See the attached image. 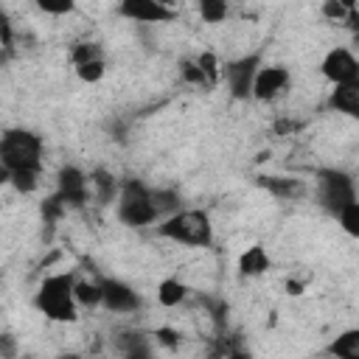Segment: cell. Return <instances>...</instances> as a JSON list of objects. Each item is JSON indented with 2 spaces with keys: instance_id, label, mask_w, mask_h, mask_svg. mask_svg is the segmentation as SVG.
<instances>
[{
  "instance_id": "cell-35",
  "label": "cell",
  "mask_w": 359,
  "mask_h": 359,
  "mask_svg": "<svg viewBox=\"0 0 359 359\" xmlns=\"http://www.w3.org/2000/svg\"><path fill=\"white\" fill-rule=\"evenodd\" d=\"M14 353H17L14 337L11 334H0V356H14Z\"/></svg>"
},
{
  "instance_id": "cell-25",
  "label": "cell",
  "mask_w": 359,
  "mask_h": 359,
  "mask_svg": "<svg viewBox=\"0 0 359 359\" xmlns=\"http://www.w3.org/2000/svg\"><path fill=\"white\" fill-rule=\"evenodd\" d=\"M73 67H76V76H79L84 84H98V81L107 76V62H104V59L81 62V65H73Z\"/></svg>"
},
{
  "instance_id": "cell-21",
  "label": "cell",
  "mask_w": 359,
  "mask_h": 359,
  "mask_svg": "<svg viewBox=\"0 0 359 359\" xmlns=\"http://www.w3.org/2000/svg\"><path fill=\"white\" fill-rule=\"evenodd\" d=\"M8 185H11L17 194H34V191L39 188V168H20V171H11Z\"/></svg>"
},
{
  "instance_id": "cell-18",
  "label": "cell",
  "mask_w": 359,
  "mask_h": 359,
  "mask_svg": "<svg viewBox=\"0 0 359 359\" xmlns=\"http://www.w3.org/2000/svg\"><path fill=\"white\" fill-rule=\"evenodd\" d=\"M325 351L334 353V356H339V359H359V331L351 328V331L339 334Z\"/></svg>"
},
{
  "instance_id": "cell-30",
  "label": "cell",
  "mask_w": 359,
  "mask_h": 359,
  "mask_svg": "<svg viewBox=\"0 0 359 359\" xmlns=\"http://www.w3.org/2000/svg\"><path fill=\"white\" fill-rule=\"evenodd\" d=\"M351 11H356V8H345L342 0H323V17L331 22H345V17Z\"/></svg>"
},
{
  "instance_id": "cell-5",
  "label": "cell",
  "mask_w": 359,
  "mask_h": 359,
  "mask_svg": "<svg viewBox=\"0 0 359 359\" xmlns=\"http://www.w3.org/2000/svg\"><path fill=\"white\" fill-rule=\"evenodd\" d=\"M317 196H320V205L337 216L342 205L353 202L356 199V188H353V180L351 174L339 171V168H317Z\"/></svg>"
},
{
  "instance_id": "cell-14",
  "label": "cell",
  "mask_w": 359,
  "mask_h": 359,
  "mask_svg": "<svg viewBox=\"0 0 359 359\" xmlns=\"http://www.w3.org/2000/svg\"><path fill=\"white\" fill-rule=\"evenodd\" d=\"M328 109L356 118L359 115V87L356 84H334V90L328 95Z\"/></svg>"
},
{
  "instance_id": "cell-22",
  "label": "cell",
  "mask_w": 359,
  "mask_h": 359,
  "mask_svg": "<svg viewBox=\"0 0 359 359\" xmlns=\"http://www.w3.org/2000/svg\"><path fill=\"white\" fill-rule=\"evenodd\" d=\"M151 196H154V208H157L160 219L180 210V194L174 188H151Z\"/></svg>"
},
{
  "instance_id": "cell-9",
  "label": "cell",
  "mask_w": 359,
  "mask_h": 359,
  "mask_svg": "<svg viewBox=\"0 0 359 359\" xmlns=\"http://www.w3.org/2000/svg\"><path fill=\"white\" fill-rule=\"evenodd\" d=\"M320 73L331 84H356L359 81V62L348 48H331L320 62Z\"/></svg>"
},
{
  "instance_id": "cell-20",
  "label": "cell",
  "mask_w": 359,
  "mask_h": 359,
  "mask_svg": "<svg viewBox=\"0 0 359 359\" xmlns=\"http://www.w3.org/2000/svg\"><path fill=\"white\" fill-rule=\"evenodd\" d=\"M70 62L73 65H81V62H93V59H104V48L93 39H79L70 45Z\"/></svg>"
},
{
  "instance_id": "cell-28",
  "label": "cell",
  "mask_w": 359,
  "mask_h": 359,
  "mask_svg": "<svg viewBox=\"0 0 359 359\" xmlns=\"http://www.w3.org/2000/svg\"><path fill=\"white\" fill-rule=\"evenodd\" d=\"M34 6L50 17H65L76 11V0H34Z\"/></svg>"
},
{
  "instance_id": "cell-38",
  "label": "cell",
  "mask_w": 359,
  "mask_h": 359,
  "mask_svg": "<svg viewBox=\"0 0 359 359\" xmlns=\"http://www.w3.org/2000/svg\"><path fill=\"white\" fill-rule=\"evenodd\" d=\"M345 3V8H356V0H342Z\"/></svg>"
},
{
  "instance_id": "cell-19",
  "label": "cell",
  "mask_w": 359,
  "mask_h": 359,
  "mask_svg": "<svg viewBox=\"0 0 359 359\" xmlns=\"http://www.w3.org/2000/svg\"><path fill=\"white\" fill-rule=\"evenodd\" d=\"M196 11L208 25H219L227 20L230 14V3L227 0H196Z\"/></svg>"
},
{
  "instance_id": "cell-1",
  "label": "cell",
  "mask_w": 359,
  "mask_h": 359,
  "mask_svg": "<svg viewBox=\"0 0 359 359\" xmlns=\"http://www.w3.org/2000/svg\"><path fill=\"white\" fill-rule=\"evenodd\" d=\"M157 236L168 238L174 244H185V247H210L213 244V222L208 216V210L202 208H180L168 216H163V222L157 224Z\"/></svg>"
},
{
  "instance_id": "cell-10",
  "label": "cell",
  "mask_w": 359,
  "mask_h": 359,
  "mask_svg": "<svg viewBox=\"0 0 359 359\" xmlns=\"http://www.w3.org/2000/svg\"><path fill=\"white\" fill-rule=\"evenodd\" d=\"M98 283H101V306H104L107 311L132 314V311H137V309L143 306L140 294H137L129 283H123V280H118V278H101Z\"/></svg>"
},
{
  "instance_id": "cell-33",
  "label": "cell",
  "mask_w": 359,
  "mask_h": 359,
  "mask_svg": "<svg viewBox=\"0 0 359 359\" xmlns=\"http://www.w3.org/2000/svg\"><path fill=\"white\" fill-rule=\"evenodd\" d=\"M205 306H208V311H210V317H213L216 325H224L227 323V303L224 300H205Z\"/></svg>"
},
{
  "instance_id": "cell-24",
  "label": "cell",
  "mask_w": 359,
  "mask_h": 359,
  "mask_svg": "<svg viewBox=\"0 0 359 359\" xmlns=\"http://www.w3.org/2000/svg\"><path fill=\"white\" fill-rule=\"evenodd\" d=\"M121 351H123L126 356H151V348H149L146 337L137 334V331L121 334Z\"/></svg>"
},
{
  "instance_id": "cell-8",
  "label": "cell",
  "mask_w": 359,
  "mask_h": 359,
  "mask_svg": "<svg viewBox=\"0 0 359 359\" xmlns=\"http://www.w3.org/2000/svg\"><path fill=\"white\" fill-rule=\"evenodd\" d=\"M289 84H292L289 67H283V65H261V67L255 70L250 98L264 101V104H266V101H275L278 95H283V93L289 90Z\"/></svg>"
},
{
  "instance_id": "cell-16",
  "label": "cell",
  "mask_w": 359,
  "mask_h": 359,
  "mask_svg": "<svg viewBox=\"0 0 359 359\" xmlns=\"http://www.w3.org/2000/svg\"><path fill=\"white\" fill-rule=\"evenodd\" d=\"M185 297H188V286H185L180 278H163V280L157 283V303H160V306L174 309V306H180Z\"/></svg>"
},
{
  "instance_id": "cell-6",
  "label": "cell",
  "mask_w": 359,
  "mask_h": 359,
  "mask_svg": "<svg viewBox=\"0 0 359 359\" xmlns=\"http://www.w3.org/2000/svg\"><path fill=\"white\" fill-rule=\"evenodd\" d=\"M264 65V53L261 50H252V53H244L238 59H230L222 65V79L227 81V90L236 101H247L250 93H252V79H255V70Z\"/></svg>"
},
{
  "instance_id": "cell-13",
  "label": "cell",
  "mask_w": 359,
  "mask_h": 359,
  "mask_svg": "<svg viewBox=\"0 0 359 359\" xmlns=\"http://www.w3.org/2000/svg\"><path fill=\"white\" fill-rule=\"evenodd\" d=\"M269 266H272V258H269V252H266L261 244L247 247V250L238 255V264H236V269H238L241 278H258V275H264Z\"/></svg>"
},
{
  "instance_id": "cell-11",
  "label": "cell",
  "mask_w": 359,
  "mask_h": 359,
  "mask_svg": "<svg viewBox=\"0 0 359 359\" xmlns=\"http://www.w3.org/2000/svg\"><path fill=\"white\" fill-rule=\"evenodd\" d=\"M115 11H118V17H123L129 22H146V25L171 22L177 17L174 8H165L157 0H118Z\"/></svg>"
},
{
  "instance_id": "cell-4",
  "label": "cell",
  "mask_w": 359,
  "mask_h": 359,
  "mask_svg": "<svg viewBox=\"0 0 359 359\" xmlns=\"http://www.w3.org/2000/svg\"><path fill=\"white\" fill-rule=\"evenodd\" d=\"M42 151H45V143L31 129L14 126V129H6L0 135V163L8 171H20V168H39L42 171Z\"/></svg>"
},
{
  "instance_id": "cell-34",
  "label": "cell",
  "mask_w": 359,
  "mask_h": 359,
  "mask_svg": "<svg viewBox=\"0 0 359 359\" xmlns=\"http://www.w3.org/2000/svg\"><path fill=\"white\" fill-rule=\"evenodd\" d=\"M297 129H300V123L292 121V118H278V121H275V135H280V137H289V135H294Z\"/></svg>"
},
{
  "instance_id": "cell-36",
  "label": "cell",
  "mask_w": 359,
  "mask_h": 359,
  "mask_svg": "<svg viewBox=\"0 0 359 359\" xmlns=\"http://www.w3.org/2000/svg\"><path fill=\"white\" fill-rule=\"evenodd\" d=\"M300 289H303V286H300L297 280H286V292H289V294H300Z\"/></svg>"
},
{
  "instance_id": "cell-26",
  "label": "cell",
  "mask_w": 359,
  "mask_h": 359,
  "mask_svg": "<svg viewBox=\"0 0 359 359\" xmlns=\"http://www.w3.org/2000/svg\"><path fill=\"white\" fill-rule=\"evenodd\" d=\"M196 59V65L202 67V73L208 76V81L216 87L219 81H222V62H219V56L213 53V50H205V53H199V56H194Z\"/></svg>"
},
{
  "instance_id": "cell-37",
  "label": "cell",
  "mask_w": 359,
  "mask_h": 359,
  "mask_svg": "<svg viewBox=\"0 0 359 359\" xmlns=\"http://www.w3.org/2000/svg\"><path fill=\"white\" fill-rule=\"evenodd\" d=\"M160 6H165V8H174L177 11V0H157Z\"/></svg>"
},
{
  "instance_id": "cell-3",
  "label": "cell",
  "mask_w": 359,
  "mask_h": 359,
  "mask_svg": "<svg viewBox=\"0 0 359 359\" xmlns=\"http://www.w3.org/2000/svg\"><path fill=\"white\" fill-rule=\"evenodd\" d=\"M115 216L121 224L126 227H149L160 219L157 208H154V196H151V188L137 180V177H129L121 182L118 188V196H115Z\"/></svg>"
},
{
  "instance_id": "cell-29",
  "label": "cell",
  "mask_w": 359,
  "mask_h": 359,
  "mask_svg": "<svg viewBox=\"0 0 359 359\" xmlns=\"http://www.w3.org/2000/svg\"><path fill=\"white\" fill-rule=\"evenodd\" d=\"M67 210V205L53 194V196H48L45 202H42V219H45V224H56L59 219H62V213Z\"/></svg>"
},
{
  "instance_id": "cell-15",
  "label": "cell",
  "mask_w": 359,
  "mask_h": 359,
  "mask_svg": "<svg viewBox=\"0 0 359 359\" xmlns=\"http://www.w3.org/2000/svg\"><path fill=\"white\" fill-rule=\"evenodd\" d=\"M118 188H121V182L109 171H104V168H95L90 174V196H95L98 202H104V205L107 202H115Z\"/></svg>"
},
{
  "instance_id": "cell-27",
  "label": "cell",
  "mask_w": 359,
  "mask_h": 359,
  "mask_svg": "<svg viewBox=\"0 0 359 359\" xmlns=\"http://www.w3.org/2000/svg\"><path fill=\"white\" fill-rule=\"evenodd\" d=\"M337 219H339V224H342V230L348 236H359V202L356 199L348 202V205H342L339 213H337Z\"/></svg>"
},
{
  "instance_id": "cell-23",
  "label": "cell",
  "mask_w": 359,
  "mask_h": 359,
  "mask_svg": "<svg viewBox=\"0 0 359 359\" xmlns=\"http://www.w3.org/2000/svg\"><path fill=\"white\" fill-rule=\"evenodd\" d=\"M180 79H182L185 84H194V87H205V90L213 87V84L208 81V76L202 73V67L196 65V59H182V62H180Z\"/></svg>"
},
{
  "instance_id": "cell-31",
  "label": "cell",
  "mask_w": 359,
  "mask_h": 359,
  "mask_svg": "<svg viewBox=\"0 0 359 359\" xmlns=\"http://www.w3.org/2000/svg\"><path fill=\"white\" fill-rule=\"evenodd\" d=\"M14 45V25H11V17L6 8H0V48L11 50Z\"/></svg>"
},
{
  "instance_id": "cell-17",
  "label": "cell",
  "mask_w": 359,
  "mask_h": 359,
  "mask_svg": "<svg viewBox=\"0 0 359 359\" xmlns=\"http://www.w3.org/2000/svg\"><path fill=\"white\" fill-rule=\"evenodd\" d=\"M73 297H76L79 309H98L101 306V283L98 280H76Z\"/></svg>"
},
{
  "instance_id": "cell-12",
  "label": "cell",
  "mask_w": 359,
  "mask_h": 359,
  "mask_svg": "<svg viewBox=\"0 0 359 359\" xmlns=\"http://www.w3.org/2000/svg\"><path fill=\"white\" fill-rule=\"evenodd\" d=\"M255 182L275 199H300L306 194V182L292 174H258Z\"/></svg>"
},
{
  "instance_id": "cell-2",
  "label": "cell",
  "mask_w": 359,
  "mask_h": 359,
  "mask_svg": "<svg viewBox=\"0 0 359 359\" xmlns=\"http://www.w3.org/2000/svg\"><path fill=\"white\" fill-rule=\"evenodd\" d=\"M73 272H53L48 275L36 294H34V306L39 314H45L53 323H76L79 317V303L73 297Z\"/></svg>"
},
{
  "instance_id": "cell-7",
  "label": "cell",
  "mask_w": 359,
  "mask_h": 359,
  "mask_svg": "<svg viewBox=\"0 0 359 359\" xmlns=\"http://www.w3.org/2000/svg\"><path fill=\"white\" fill-rule=\"evenodd\" d=\"M67 208H84L90 202V177L79 165H62L53 191Z\"/></svg>"
},
{
  "instance_id": "cell-32",
  "label": "cell",
  "mask_w": 359,
  "mask_h": 359,
  "mask_svg": "<svg viewBox=\"0 0 359 359\" xmlns=\"http://www.w3.org/2000/svg\"><path fill=\"white\" fill-rule=\"evenodd\" d=\"M154 337H157V342H160L163 348H168V351L180 348V331H177V328L163 325V328H157V331H154Z\"/></svg>"
}]
</instances>
